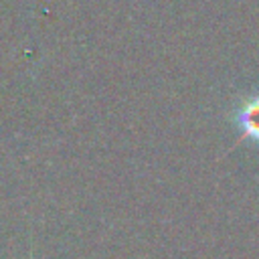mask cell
I'll use <instances>...</instances> for the list:
<instances>
[{
  "instance_id": "cell-1",
  "label": "cell",
  "mask_w": 259,
  "mask_h": 259,
  "mask_svg": "<svg viewBox=\"0 0 259 259\" xmlns=\"http://www.w3.org/2000/svg\"><path fill=\"white\" fill-rule=\"evenodd\" d=\"M237 125L243 132V138H251L259 144V95L249 97L237 111Z\"/></svg>"
}]
</instances>
